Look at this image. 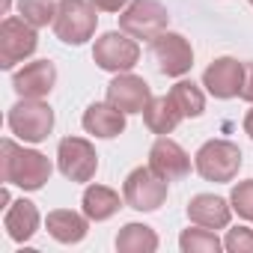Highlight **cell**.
<instances>
[{
  "label": "cell",
  "mask_w": 253,
  "mask_h": 253,
  "mask_svg": "<svg viewBox=\"0 0 253 253\" xmlns=\"http://www.w3.org/2000/svg\"><path fill=\"white\" fill-rule=\"evenodd\" d=\"M0 179L6 185H18L24 191H39L45 188V182L51 179V161L36 152V149H24L15 140H3L0 143Z\"/></svg>",
  "instance_id": "obj_1"
},
{
  "label": "cell",
  "mask_w": 253,
  "mask_h": 253,
  "mask_svg": "<svg viewBox=\"0 0 253 253\" xmlns=\"http://www.w3.org/2000/svg\"><path fill=\"white\" fill-rule=\"evenodd\" d=\"M98 24L95 6L89 0H60L57 3V15H54V33L60 42L66 45H84L86 39H92Z\"/></svg>",
  "instance_id": "obj_2"
},
{
  "label": "cell",
  "mask_w": 253,
  "mask_h": 253,
  "mask_svg": "<svg viewBox=\"0 0 253 253\" xmlns=\"http://www.w3.org/2000/svg\"><path fill=\"white\" fill-rule=\"evenodd\" d=\"M194 167L206 182H232L241 170V149L229 140H209L194 155Z\"/></svg>",
  "instance_id": "obj_3"
},
{
  "label": "cell",
  "mask_w": 253,
  "mask_h": 253,
  "mask_svg": "<svg viewBox=\"0 0 253 253\" xmlns=\"http://www.w3.org/2000/svg\"><path fill=\"white\" fill-rule=\"evenodd\" d=\"M54 128V110L42 98H21L9 107V131L24 143H42Z\"/></svg>",
  "instance_id": "obj_4"
},
{
  "label": "cell",
  "mask_w": 253,
  "mask_h": 253,
  "mask_svg": "<svg viewBox=\"0 0 253 253\" xmlns=\"http://www.w3.org/2000/svg\"><path fill=\"white\" fill-rule=\"evenodd\" d=\"M92 60L98 69L104 72H131L140 60V45L134 42V36L122 33V30H110L104 36L95 39V48H92Z\"/></svg>",
  "instance_id": "obj_5"
},
{
  "label": "cell",
  "mask_w": 253,
  "mask_h": 253,
  "mask_svg": "<svg viewBox=\"0 0 253 253\" xmlns=\"http://www.w3.org/2000/svg\"><path fill=\"white\" fill-rule=\"evenodd\" d=\"M122 197L134 211H155L167 200V179H161L152 167H137L125 179Z\"/></svg>",
  "instance_id": "obj_6"
},
{
  "label": "cell",
  "mask_w": 253,
  "mask_h": 253,
  "mask_svg": "<svg viewBox=\"0 0 253 253\" xmlns=\"http://www.w3.org/2000/svg\"><path fill=\"white\" fill-rule=\"evenodd\" d=\"M149 54H152L158 72L167 75V78H182V75H188L191 66H194L191 42H188L182 33H170V30L158 33V36L152 39V45H149Z\"/></svg>",
  "instance_id": "obj_7"
},
{
  "label": "cell",
  "mask_w": 253,
  "mask_h": 253,
  "mask_svg": "<svg viewBox=\"0 0 253 253\" xmlns=\"http://www.w3.org/2000/svg\"><path fill=\"white\" fill-rule=\"evenodd\" d=\"M167 9L158 3V0H131L128 9L119 15V30L128 33L134 39H155L158 33L167 30Z\"/></svg>",
  "instance_id": "obj_8"
},
{
  "label": "cell",
  "mask_w": 253,
  "mask_h": 253,
  "mask_svg": "<svg viewBox=\"0 0 253 253\" xmlns=\"http://www.w3.org/2000/svg\"><path fill=\"white\" fill-rule=\"evenodd\" d=\"M36 27L18 15H9L0 24V69H12L36 51Z\"/></svg>",
  "instance_id": "obj_9"
},
{
  "label": "cell",
  "mask_w": 253,
  "mask_h": 253,
  "mask_svg": "<svg viewBox=\"0 0 253 253\" xmlns=\"http://www.w3.org/2000/svg\"><path fill=\"white\" fill-rule=\"evenodd\" d=\"M57 164L60 173L72 182H89L98 170V155L95 146L84 137H63L57 146Z\"/></svg>",
  "instance_id": "obj_10"
},
{
  "label": "cell",
  "mask_w": 253,
  "mask_h": 253,
  "mask_svg": "<svg viewBox=\"0 0 253 253\" xmlns=\"http://www.w3.org/2000/svg\"><path fill=\"white\" fill-rule=\"evenodd\" d=\"M107 101L113 107H119L122 113H143L146 104L152 101V89L143 78H137L131 72H119L107 84Z\"/></svg>",
  "instance_id": "obj_11"
},
{
  "label": "cell",
  "mask_w": 253,
  "mask_h": 253,
  "mask_svg": "<svg viewBox=\"0 0 253 253\" xmlns=\"http://www.w3.org/2000/svg\"><path fill=\"white\" fill-rule=\"evenodd\" d=\"M149 167L167 179V182H176V179H185L191 173V155L170 137H158L149 149Z\"/></svg>",
  "instance_id": "obj_12"
},
{
  "label": "cell",
  "mask_w": 253,
  "mask_h": 253,
  "mask_svg": "<svg viewBox=\"0 0 253 253\" xmlns=\"http://www.w3.org/2000/svg\"><path fill=\"white\" fill-rule=\"evenodd\" d=\"M241 81H244V63L232 57H217L203 72V86L214 98H235L241 92Z\"/></svg>",
  "instance_id": "obj_13"
},
{
  "label": "cell",
  "mask_w": 253,
  "mask_h": 253,
  "mask_svg": "<svg viewBox=\"0 0 253 253\" xmlns=\"http://www.w3.org/2000/svg\"><path fill=\"white\" fill-rule=\"evenodd\" d=\"M57 84V69L51 60H36L27 63L24 69H18L12 75V86L21 98H45Z\"/></svg>",
  "instance_id": "obj_14"
},
{
  "label": "cell",
  "mask_w": 253,
  "mask_h": 253,
  "mask_svg": "<svg viewBox=\"0 0 253 253\" xmlns=\"http://www.w3.org/2000/svg\"><path fill=\"white\" fill-rule=\"evenodd\" d=\"M188 217L197 226L223 229L229 223V217H232V203H226L223 197H214V194H197L188 203Z\"/></svg>",
  "instance_id": "obj_15"
},
{
  "label": "cell",
  "mask_w": 253,
  "mask_h": 253,
  "mask_svg": "<svg viewBox=\"0 0 253 253\" xmlns=\"http://www.w3.org/2000/svg\"><path fill=\"white\" fill-rule=\"evenodd\" d=\"M84 128L101 140L119 137L125 131V113L119 107H113L110 101H95L84 110Z\"/></svg>",
  "instance_id": "obj_16"
},
{
  "label": "cell",
  "mask_w": 253,
  "mask_h": 253,
  "mask_svg": "<svg viewBox=\"0 0 253 253\" xmlns=\"http://www.w3.org/2000/svg\"><path fill=\"white\" fill-rule=\"evenodd\" d=\"M182 119H185V116H182V110L176 107V101L170 98V92H167V95H152V101H149L146 110H143L146 128H149L152 134H161V137L173 134L176 125H179Z\"/></svg>",
  "instance_id": "obj_17"
},
{
  "label": "cell",
  "mask_w": 253,
  "mask_h": 253,
  "mask_svg": "<svg viewBox=\"0 0 253 253\" xmlns=\"http://www.w3.org/2000/svg\"><path fill=\"white\" fill-rule=\"evenodd\" d=\"M3 226L9 232L12 241H30L39 229V209L36 203L30 200H15L9 209H6V217H3Z\"/></svg>",
  "instance_id": "obj_18"
},
{
  "label": "cell",
  "mask_w": 253,
  "mask_h": 253,
  "mask_svg": "<svg viewBox=\"0 0 253 253\" xmlns=\"http://www.w3.org/2000/svg\"><path fill=\"white\" fill-rule=\"evenodd\" d=\"M86 220H89L86 214H78L72 209H57V211L48 214L45 223H48L51 238H57L60 244H78V241H84V235L89 229Z\"/></svg>",
  "instance_id": "obj_19"
},
{
  "label": "cell",
  "mask_w": 253,
  "mask_h": 253,
  "mask_svg": "<svg viewBox=\"0 0 253 253\" xmlns=\"http://www.w3.org/2000/svg\"><path fill=\"white\" fill-rule=\"evenodd\" d=\"M81 206H84V214L89 217V220H110L116 211H119V194L113 191V188H104V185H89L86 191H84V200H81Z\"/></svg>",
  "instance_id": "obj_20"
},
{
  "label": "cell",
  "mask_w": 253,
  "mask_h": 253,
  "mask_svg": "<svg viewBox=\"0 0 253 253\" xmlns=\"http://www.w3.org/2000/svg\"><path fill=\"white\" fill-rule=\"evenodd\" d=\"M116 250L119 253H155L158 235L146 223H125L116 235Z\"/></svg>",
  "instance_id": "obj_21"
},
{
  "label": "cell",
  "mask_w": 253,
  "mask_h": 253,
  "mask_svg": "<svg viewBox=\"0 0 253 253\" xmlns=\"http://www.w3.org/2000/svg\"><path fill=\"white\" fill-rule=\"evenodd\" d=\"M170 98L176 101V107L182 110L185 119H197V116H203V110H206V95H203V89H200L194 81H179V84L170 89Z\"/></svg>",
  "instance_id": "obj_22"
},
{
  "label": "cell",
  "mask_w": 253,
  "mask_h": 253,
  "mask_svg": "<svg viewBox=\"0 0 253 253\" xmlns=\"http://www.w3.org/2000/svg\"><path fill=\"white\" fill-rule=\"evenodd\" d=\"M179 247H182V253H217L223 247V241L211 229L200 226V229H185L179 238Z\"/></svg>",
  "instance_id": "obj_23"
},
{
  "label": "cell",
  "mask_w": 253,
  "mask_h": 253,
  "mask_svg": "<svg viewBox=\"0 0 253 253\" xmlns=\"http://www.w3.org/2000/svg\"><path fill=\"white\" fill-rule=\"evenodd\" d=\"M18 12H21L24 21H30V24L39 30V27L54 24L57 6L51 3V0H18Z\"/></svg>",
  "instance_id": "obj_24"
},
{
  "label": "cell",
  "mask_w": 253,
  "mask_h": 253,
  "mask_svg": "<svg viewBox=\"0 0 253 253\" xmlns=\"http://www.w3.org/2000/svg\"><path fill=\"white\" fill-rule=\"evenodd\" d=\"M229 203H232V211H235L238 217H244V220H253V179H247V182H238V185L232 188V197H229Z\"/></svg>",
  "instance_id": "obj_25"
},
{
  "label": "cell",
  "mask_w": 253,
  "mask_h": 253,
  "mask_svg": "<svg viewBox=\"0 0 253 253\" xmlns=\"http://www.w3.org/2000/svg\"><path fill=\"white\" fill-rule=\"evenodd\" d=\"M223 247L229 253H253V229H247V226L229 229L226 238H223Z\"/></svg>",
  "instance_id": "obj_26"
},
{
  "label": "cell",
  "mask_w": 253,
  "mask_h": 253,
  "mask_svg": "<svg viewBox=\"0 0 253 253\" xmlns=\"http://www.w3.org/2000/svg\"><path fill=\"white\" fill-rule=\"evenodd\" d=\"M238 95L253 104V63H244V81H241V92Z\"/></svg>",
  "instance_id": "obj_27"
},
{
  "label": "cell",
  "mask_w": 253,
  "mask_h": 253,
  "mask_svg": "<svg viewBox=\"0 0 253 253\" xmlns=\"http://www.w3.org/2000/svg\"><path fill=\"white\" fill-rule=\"evenodd\" d=\"M89 3L95 9H101V12H119L125 3H131V0H89Z\"/></svg>",
  "instance_id": "obj_28"
},
{
  "label": "cell",
  "mask_w": 253,
  "mask_h": 253,
  "mask_svg": "<svg viewBox=\"0 0 253 253\" xmlns=\"http://www.w3.org/2000/svg\"><path fill=\"white\" fill-rule=\"evenodd\" d=\"M244 134H250V140H253V110H247V116H244Z\"/></svg>",
  "instance_id": "obj_29"
},
{
  "label": "cell",
  "mask_w": 253,
  "mask_h": 253,
  "mask_svg": "<svg viewBox=\"0 0 253 253\" xmlns=\"http://www.w3.org/2000/svg\"><path fill=\"white\" fill-rule=\"evenodd\" d=\"M0 203H3V206H9V191H6V188L0 191Z\"/></svg>",
  "instance_id": "obj_30"
},
{
  "label": "cell",
  "mask_w": 253,
  "mask_h": 253,
  "mask_svg": "<svg viewBox=\"0 0 253 253\" xmlns=\"http://www.w3.org/2000/svg\"><path fill=\"white\" fill-rule=\"evenodd\" d=\"M250 6H253V0H250Z\"/></svg>",
  "instance_id": "obj_31"
}]
</instances>
